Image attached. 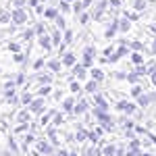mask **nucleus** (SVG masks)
<instances>
[{
    "label": "nucleus",
    "mask_w": 156,
    "mask_h": 156,
    "mask_svg": "<svg viewBox=\"0 0 156 156\" xmlns=\"http://www.w3.org/2000/svg\"><path fill=\"white\" fill-rule=\"evenodd\" d=\"M0 73H2V71H0Z\"/></svg>",
    "instance_id": "obj_57"
},
{
    "label": "nucleus",
    "mask_w": 156,
    "mask_h": 156,
    "mask_svg": "<svg viewBox=\"0 0 156 156\" xmlns=\"http://www.w3.org/2000/svg\"><path fill=\"white\" fill-rule=\"evenodd\" d=\"M44 15H46L48 19H56V17H58V12H56V9H48V11L44 12Z\"/></svg>",
    "instance_id": "obj_29"
},
{
    "label": "nucleus",
    "mask_w": 156,
    "mask_h": 156,
    "mask_svg": "<svg viewBox=\"0 0 156 156\" xmlns=\"http://www.w3.org/2000/svg\"><path fill=\"white\" fill-rule=\"evenodd\" d=\"M37 81H40V85H48L50 81H52V75H40Z\"/></svg>",
    "instance_id": "obj_24"
},
{
    "label": "nucleus",
    "mask_w": 156,
    "mask_h": 156,
    "mask_svg": "<svg viewBox=\"0 0 156 156\" xmlns=\"http://www.w3.org/2000/svg\"><path fill=\"white\" fill-rule=\"evenodd\" d=\"M129 46H131L133 50H137V52H140V50L144 48V44H142V42H131V44H129Z\"/></svg>",
    "instance_id": "obj_39"
},
{
    "label": "nucleus",
    "mask_w": 156,
    "mask_h": 156,
    "mask_svg": "<svg viewBox=\"0 0 156 156\" xmlns=\"http://www.w3.org/2000/svg\"><path fill=\"white\" fill-rule=\"evenodd\" d=\"M123 54H127V44H121L119 48H117V52L108 56V60H110V62H117V60H119L121 56H123Z\"/></svg>",
    "instance_id": "obj_7"
},
{
    "label": "nucleus",
    "mask_w": 156,
    "mask_h": 156,
    "mask_svg": "<svg viewBox=\"0 0 156 156\" xmlns=\"http://www.w3.org/2000/svg\"><path fill=\"white\" fill-rule=\"evenodd\" d=\"M152 85H154V87H156V71L152 73Z\"/></svg>",
    "instance_id": "obj_51"
},
{
    "label": "nucleus",
    "mask_w": 156,
    "mask_h": 156,
    "mask_svg": "<svg viewBox=\"0 0 156 156\" xmlns=\"http://www.w3.org/2000/svg\"><path fill=\"white\" fill-rule=\"evenodd\" d=\"M94 56H96V48L94 46H85V50H83V65L85 67H92Z\"/></svg>",
    "instance_id": "obj_2"
},
{
    "label": "nucleus",
    "mask_w": 156,
    "mask_h": 156,
    "mask_svg": "<svg viewBox=\"0 0 156 156\" xmlns=\"http://www.w3.org/2000/svg\"><path fill=\"white\" fill-rule=\"evenodd\" d=\"M23 81H25V75H23V73H19V75H17V81H15V83H17V85H21Z\"/></svg>",
    "instance_id": "obj_45"
},
{
    "label": "nucleus",
    "mask_w": 156,
    "mask_h": 156,
    "mask_svg": "<svg viewBox=\"0 0 156 156\" xmlns=\"http://www.w3.org/2000/svg\"><path fill=\"white\" fill-rule=\"evenodd\" d=\"M152 102H156V94H140L137 96V104L142 108H146L148 104H152Z\"/></svg>",
    "instance_id": "obj_3"
},
{
    "label": "nucleus",
    "mask_w": 156,
    "mask_h": 156,
    "mask_svg": "<svg viewBox=\"0 0 156 156\" xmlns=\"http://www.w3.org/2000/svg\"><path fill=\"white\" fill-rule=\"evenodd\" d=\"M29 6H37V0H29Z\"/></svg>",
    "instance_id": "obj_53"
},
{
    "label": "nucleus",
    "mask_w": 156,
    "mask_h": 156,
    "mask_svg": "<svg viewBox=\"0 0 156 156\" xmlns=\"http://www.w3.org/2000/svg\"><path fill=\"white\" fill-rule=\"evenodd\" d=\"M69 90H71L73 94H77V92H79V90H81V85L77 83V81H71V85H69Z\"/></svg>",
    "instance_id": "obj_32"
},
{
    "label": "nucleus",
    "mask_w": 156,
    "mask_h": 156,
    "mask_svg": "<svg viewBox=\"0 0 156 156\" xmlns=\"http://www.w3.org/2000/svg\"><path fill=\"white\" fill-rule=\"evenodd\" d=\"M73 108H75V98L62 100V110H65V112H73Z\"/></svg>",
    "instance_id": "obj_14"
},
{
    "label": "nucleus",
    "mask_w": 156,
    "mask_h": 156,
    "mask_svg": "<svg viewBox=\"0 0 156 156\" xmlns=\"http://www.w3.org/2000/svg\"><path fill=\"white\" fill-rule=\"evenodd\" d=\"M83 9H85L83 2H75V6H73V12H75V15H79V12L83 11Z\"/></svg>",
    "instance_id": "obj_27"
},
{
    "label": "nucleus",
    "mask_w": 156,
    "mask_h": 156,
    "mask_svg": "<svg viewBox=\"0 0 156 156\" xmlns=\"http://www.w3.org/2000/svg\"><path fill=\"white\" fill-rule=\"evenodd\" d=\"M81 2H83L85 6H90V2H92V0H81Z\"/></svg>",
    "instance_id": "obj_55"
},
{
    "label": "nucleus",
    "mask_w": 156,
    "mask_h": 156,
    "mask_svg": "<svg viewBox=\"0 0 156 156\" xmlns=\"http://www.w3.org/2000/svg\"><path fill=\"white\" fill-rule=\"evenodd\" d=\"M62 123H65V117L56 112V115H54V125H62Z\"/></svg>",
    "instance_id": "obj_35"
},
{
    "label": "nucleus",
    "mask_w": 156,
    "mask_h": 156,
    "mask_svg": "<svg viewBox=\"0 0 156 156\" xmlns=\"http://www.w3.org/2000/svg\"><path fill=\"white\" fill-rule=\"evenodd\" d=\"M31 100H34V98H31V94H23V96H21V102H23V104H27V106L31 104Z\"/></svg>",
    "instance_id": "obj_33"
},
{
    "label": "nucleus",
    "mask_w": 156,
    "mask_h": 156,
    "mask_svg": "<svg viewBox=\"0 0 156 156\" xmlns=\"http://www.w3.org/2000/svg\"><path fill=\"white\" fill-rule=\"evenodd\" d=\"M87 21H90V15H87V12H81V15H79V23L85 25Z\"/></svg>",
    "instance_id": "obj_34"
},
{
    "label": "nucleus",
    "mask_w": 156,
    "mask_h": 156,
    "mask_svg": "<svg viewBox=\"0 0 156 156\" xmlns=\"http://www.w3.org/2000/svg\"><path fill=\"white\" fill-rule=\"evenodd\" d=\"M48 67H50V71H54V73H56V71H60V67H62V60L52 58V60L48 62Z\"/></svg>",
    "instance_id": "obj_16"
},
{
    "label": "nucleus",
    "mask_w": 156,
    "mask_h": 156,
    "mask_svg": "<svg viewBox=\"0 0 156 156\" xmlns=\"http://www.w3.org/2000/svg\"><path fill=\"white\" fill-rule=\"evenodd\" d=\"M85 69H87L85 65H75V67H73L75 77H77V79H83V77H85Z\"/></svg>",
    "instance_id": "obj_12"
},
{
    "label": "nucleus",
    "mask_w": 156,
    "mask_h": 156,
    "mask_svg": "<svg viewBox=\"0 0 156 156\" xmlns=\"http://www.w3.org/2000/svg\"><path fill=\"white\" fill-rule=\"evenodd\" d=\"M27 11L25 9H15L12 11V15H11V21H12V25H25L27 23Z\"/></svg>",
    "instance_id": "obj_1"
},
{
    "label": "nucleus",
    "mask_w": 156,
    "mask_h": 156,
    "mask_svg": "<svg viewBox=\"0 0 156 156\" xmlns=\"http://www.w3.org/2000/svg\"><path fill=\"white\" fill-rule=\"evenodd\" d=\"M140 79H142V75H140L137 71H133V73H127V81H131V83H137Z\"/></svg>",
    "instance_id": "obj_19"
},
{
    "label": "nucleus",
    "mask_w": 156,
    "mask_h": 156,
    "mask_svg": "<svg viewBox=\"0 0 156 156\" xmlns=\"http://www.w3.org/2000/svg\"><path fill=\"white\" fill-rule=\"evenodd\" d=\"M110 6H112V9H119V6H121V0H110Z\"/></svg>",
    "instance_id": "obj_49"
},
{
    "label": "nucleus",
    "mask_w": 156,
    "mask_h": 156,
    "mask_svg": "<svg viewBox=\"0 0 156 156\" xmlns=\"http://www.w3.org/2000/svg\"><path fill=\"white\" fill-rule=\"evenodd\" d=\"M123 125H125L127 129H131V127H133V123H131V121H127V119H125V123H123Z\"/></svg>",
    "instance_id": "obj_50"
},
{
    "label": "nucleus",
    "mask_w": 156,
    "mask_h": 156,
    "mask_svg": "<svg viewBox=\"0 0 156 156\" xmlns=\"http://www.w3.org/2000/svg\"><path fill=\"white\" fill-rule=\"evenodd\" d=\"M36 146H37V152H40V154H52V146H50L48 142L40 140V142H36Z\"/></svg>",
    "instance_id": "obj_9"
},
{
    "label": "nucleus",
    "mask_w": 156,
    "mask_h": 156,
    "mask_svg": "<svg viewBox=\"0 0 156 156\" xmlns=\"http://www.w3.org/2000/svg\"><path fill=\"white\" fill-rule=\"evenodd\" d=\"M131 60L135 62V65H144V56H142V54H140L137 50H135V52L131 54Z\"/></svg>",
    "instance_id": "obj_22"
},
{
    "label": "nucleus",
    "mask_w": 156,
    "mask_h": 156,
    "mask_svg": "<svg viewBox=\"0 0 156 156\" xmlns=\"http://www.w3.org/2000/svg\"><path fill=\"white\" fill-rule=\"evenodd\" d=\"M42 110H44V98H36V100H31V104H29V112L40 115Z\"/></svg>",
    "instance_id": "obj_5"
},
{
    "label": "nucleus",
    "mask_w": 156,
    "mask_h": 156,
    "mask_svg": "<svg viewBox=\"0 0 156 156\" xmlns=\"http://www.w3.org/2000/svg\"><path fill=\"white\" fill-rule=\"evenodd\" d=\"M52 42H54V44H60V31H58V29L52 34Z\"/></svg>",
    "instance_id": "obj_40"
},
{
    "label": "nucleus",
    "mask_w": 156,
    "mask_h": 156,
    "mask_svg": "<svg viewBox=\"0 0 156 156\" xmlns=\"http://www.w3.org/2000/svg\"><path fill=\"white\" fill-rule=\"evenodd\" d=\"M15 60H17V62H23V60H25V56L21 54V52H15Z\"/></svg>",
    "instance_id": "obj_46"
},
{
    "label": "nucleus",
    "mask_w": 156,
    "mask_h": 156,
    "mask_svg": "<svg viewBox=\"0 0 156 156\" xmlns=\"http://www.w3.org/2000/svg\"><path fill=\"white\" fill-rule=\"evenodd\" d=\"M87 108H90L87 100H79V102H77V106L73 108V115H83V112H87Z\"/></svg>",
    "instance_id": "obj_10"
},
{
    "label": "nucleus",
    "mask_w": 156,
    "mask_h": 156,
    "mask_svg": "<svg viewBox=\"0 0 156 156\" xmlns=\"http://www.w3.org/2000/svg\"><path fill=\"white\" fill-rule=\"evenodd\" d=\"M17 121H19V123H29V112H27V110H21V112L17 115Z\"/></svg>",
    "instance_id": "obj_21"
},
{
    "label": "nucleus",
    "mask_w": 156,
    "mask_h": 156,
    "mask_svg": "<svg viewBox=\"0 0 156 156\" xmlns=\"http://www.w3.org/2000/svg\"><path fill=\"white\" fill-rule=\"evenodd\" d=\"M25 142H27V144H34V142H36V137H34L31 133H27V135H25Z\"/></svg>",
    "instance_id": "obj_47"
},
{
    "label": "nucleus",
    "mask_w": 156,
    "mask_h": 156,
    "mask_svg": "<svg viewBox=\"0 0 156 156\" xmlns=\"http://www.w3.org/2000/svg\"><path fill=\"white\" fill-rule=\"evenodd\" d=\"M36 34H37V36H42V34H46V27H44L42 23H37V25H36Z\"/></svg>",
    "instance_id": "obj_38"
},
{
    "label": "nucleus",
    "mask_w": 156,
    "mask_h": 156,
    "mask_svg": "<svg viewBox=\"0 0 156 156\" xmlns=\"http://www.w3.org/2000/svg\"><path fill=\"white\" fill-rule=\"evenodd\" d=\"M98 83H100V81H96V79H90V81L85 83V92H90V94H96V92H98Z\"/></svg>",
    "instance_id": "obj_15"
},
{
    "label": "nucleus",
    "mask_w": 156,
    "mask_h": 156,
    "mask_svg": "<svg viewBox=\"0 0 156 156\" xmlns=\"http://www.w3.org/2000/svg\"><path fill=\"white\" fill-rule=\"evenodd\" d=\"M150 31H152V34H156V25H150Z\"/></svg>",
    "instance_id": "obj_54"
},
{
    "label": "nucleus",
    "mask_w": 156,
    "mask_h": 156,
    "mask_svg": "<svg viewBox=\"0 0 156 156\" xmlns=\"http://www.w3.org/2000/svg\"><path fill=\"white\" fill-rule=\"evenodd\" d=\"M102 156H117V148L115 146H104L102 148Z\"/></svg>",
    "instance_id": "obj_18"
},
{
    "label": "nucleus",
    "mask_w": 156,
    "mask_h": 156,
    "mask_svg": "<svg viewBox=\"0 0 156 156\" xmlns=\"http://www.w3.org/2000/svg\"><path fill=\"white\" fill-rule=\"evenodd\" d=\"M73 42V31L71 29H65V44H71Z\"/></svg>",
    "instance_id": "obj_28"
},
{
    "label": "nucleus",
    "mask_w": 156,
    "mask_h": 156,
    "mask_svg": "<svg viewBox=\"0 0 156 156\" xmlns=\"http://www.w3.org/2000/svg\"><path fill=\"white\" fill-rule=\"evenodd\" d=\"M117 108H119L121 112H127V115H133V112L137 110V106H135V104H131V102H125V100L117 102Z\"/></svg>",
    "instance_id": "obj_4"
},
{
    "label": "nucleus",
    "mask_w": 156,
    "mask_h": 156,
    "mask_svg": "<svg viewBox=\"0 0 156 156\" xmlns=\"http://www.w3.org/2000/svg\"><path fill=\"white\" fill-rule=\"evenodd\" d=\"M40 46H42L44 50H52L54 42H52V37H50L48 34H42V36H40Z\"/></svg>",
    "instance_id": "obj_6"
},
{
    "label": "nucleus",
    "mask_w": 156,
    "mask_h": 156,
    "mask_svg": "<svg viewBox=\"0 0 156 156\" xmlns=\"http://www.w3.org/2000/svg\"><path fill=\"white\" fill-rule=\"evenodd\" d=\"M85 156H102V150L100 148H87L85 150Z\"/></svg>",
    "instance_id": "obj_23"
},
{
    "label": "nucleus",
    "mask_w": 156,
    "mask_h": 156,
    "mask_svg": "<svg viewBox=\"0 0 156 156\" xmlns=\"http://www.w3.org/2000/svg\"><path fill=\"white\" fill-rule=\"evenodd\" d=\"M60 11H62V12L69 11V2H67V0H62V2H60Z\"/></svg>",
    "instance_id": "obj_44"
},
{
    "label": "nucleus",
    "mask_w": 156,
    "mask_h": 156,
    "mask_svg": "<svg viewBox=\"0 0 156 156\" xmlns=\"http://www.w3.org/2000/svg\"><path fill=\"white\" fill-rule=\"evenodd\" d=\"M129 27H131V23H129V19L125 17V19H119V31H129Z\"/></svg>",
    "instance_id": "obj_17"
},
{
    "label": "nucleus",
    "mask_w": 156,
    "mask_h": 156,
    "mask_svg": "<svg viewBox=\"0 0 156 156\" xmlns=\"http://www.w3.org/2000/svg\"><path fill=\"white\" fill-rule=\"evenodd\" d=\"M34 34H36V29H25V31H23V36H21V37H23L25 42H27V40H31V37H34Z\"/></svg>",
    "instance_id": "obj_25"
},
{
    "label": "nucleus",
    "mask_w": 156,
    "mask_h": 156,
    "mask_svg": "<svg viewBox=\"0 0 156 156\" xmlns=\"http://www.w3.org/2000/svg\"><path fill=\"white\" fill-rule=\"evenodd\" d=\"M140 94H142V85H137V83H135V85L131 87V96H135V98H137Z\"/></svg>",
    "instance_id": "obj_30"
},
{
    "label": "nucleus",
    "mask_w": 156,
    "mask_h": 156,
    "mask_svg": "<svg viewBox=\"0 0 156 156\" xmlns=\"http://www.w3.org/2000/svg\"><path fill=\"white\" fill-rule=\"evenodd\" d=\"M117 29H119V19H112V21H110V25H108V29L104 31V37H108V40H110V37L117 34Z\"/></svg>",
    "instance_id": "obj_8"
},
{
    "label": "nucleus",
    "mask_w": 156,
    "mask_h": 156,
    "mask_svg": "<svg viewBox=\"0 0 156 156\" xmlns=\"http://www.w3.org/2000/svg\"><path fill=\"white\" fill-rule=\"evenodd\" d=\"M12 6H15V9H23L25 0H12Z\"/></svg>",
    "instance_id": "obj_41"
},
{
    "label": "nucleus",
    "mask_w": 156,
    "mask_h": 156,
    "mask_svg": "<svg viewBox=\"0 0 156 156\" xmlns=\"http://www.w3.org/2000/svg\"><path fill=\"white\" fill-rule=\"evenodd\" d=\"M94 100H96V106L98 108H102V110H108V102L106 100H104V96H102V94H94Z\"/></svg>",
    "instance_id": "obj_11"
},
{
    "label": "nucleus",
    "mask_w": 156,
    "mask_h": 156,
    "mask_svg": "<svg viewBox=\"0 0 156 156\" xmlns=\"http://www.w3.org/2000/svg\"><path fill=\"white\" fill-rule=\"evenodd\" d=\"M144 9H146L144 0H135V11H144Z\"/></svg>",
    "instance_id": "obj_36"
},
{
    "label": "nucleus",
    "mask_w": 156,
    "mask_h": 156,
    "mask_svg": "<svg viewBox=\"0 0 156 156\" xmlns=\"http://www.w3.org/2000/svg\"><path fill=\"white\" fill-rule=\"evenodd\" d=\"M67 2H73V0H67Z\"/></svg>",
    "instance_id": "obj_56"
},
{
    "label": "nucleus",
    "mask_w": 156,
    "mask_h": 156,
    "mask_svg": "<svg viewBox=\"0 0 156 156\" xmlns=\"http://www.w3.org/2000/svg\"><path fill=\"white\" fill-rule=\"evenodd\" d=\"M50 94V85H44V87H40V96H46Z\"/></svg>",
    "instance_id": "obj_43"
},
{
    "label": "nucleus",
    "mask_w": 156,
    "mask_h": 156,
    "mask_svg": "<svg viewBox=\"0 0 156 156\" xmlns=\"http://www.w3.org/2000/svg\"><path fill=\"white\" fill-rule=\"evenodd\" d=\"M11 21V15L6 11H0V23H9Z\"/></svg>",
    "instance_id": "obj_26"
},
{
    "label": "nucleus",
    "mask_w": 156,
    "mask_h": 156,
    "mask_svg": "<svg viewBox=\"0 0 156 156\" xmlns=\"http://www.w3.org/2000/svg\"><path fill=\"white\" fill-rule=\"evenodd\" d=\"M125 17H127L129 21H137V19H140V15H137L135 11H131V12H125Z\"/></svg>",
    "instance_id": "obj_31"
},
{
    "label": "nucleus",
    "mask_w": 156,
    "mask_h": 156,
    "mask_svg": "<svg viewBox=\"0 0 156 156\" xmlns=\"http://www.w3.org/2000/svg\"><path fill=\"white\" fill-rule=\"evenodd\" d=\"M92 79L102 81V79H104V73H102V69H92Z\"/></svg>",
    "instance_id": "obj_20"
},
{
    "label": "nucleus",
    "mask_w": 156,
    "mask_h": 156,
    "mask_svg": "<svg viewBox=\"0 0 156 156\" xmlns=\"http://www.w3.org/2000/svg\"><path fill=\"white\" fill-rule=\"evenodd\" d=\"M9 50H12V52H19V44H15V42H12V44H9Z\"/></svg>",
    "instance_id": "obj_48"
},
{
    "label": "nucleus",
    "mask_w": 156,
    "mask_h": 156,
    "mask_svg": "<svg viewBox=\"0 0 156 156\" xmlns=\"http://www.w3.org/2000/svg\"><path fill=\"white\" fill-rule=\"evenodd\" d=\"M62 65H67V67H75V54H73V52H65V56H62Z\"/></svg>",
    "instance_id": "obj_13"
},
{
    "label": "nucleus",
    "mask_w": 156,
    "mask_h": 156,
    "mask_svg": "<svg viewBox=\"0 0 156 156\" xmlns=\"http://www.w3.org/2000/svg\"><path fill=\"white\" fill-rule=\"evenodd\" d=\"M54 21H56V27H58V29H65V19H62V17H56V19H54Z\"/></svg>",
    "instance_id": "obj_37"
},
{
    "label": "nucleus",
    "mask_w": 156,
    "mask_h": 156,
    "mask_svg": "<svg viewBox=\"0 0 156 156\" xmlns=\"http://www.w3.org/2000/svg\"><path fill=\"white\" fill-rule=\"evenodd\" d=\"M44 65H46V62H44V60H42V58H37L36 62H34V69H36V71H37V69H42V67H44Z\"/></svg>",
    "instance_id": "obj_42"
},
{
    "label": "nucleus",
    "mask_w": 156,
    "mask_h": 156,
    "mask_svg": "<svg viewBox=\"0 0 156 156\" xmlns=\"http://www.w3.org/2000/svg\"><path fill=\"white\" fill-rule=\"evenodd\" d=\"M152 54H156V40L152 42Z\"/></svg>",
    "instance_id": "obj_52"
}]
</instances>
